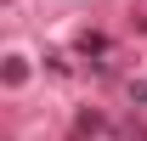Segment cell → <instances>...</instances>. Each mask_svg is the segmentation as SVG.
Wrapping results in <instances>:
<instances>
[{
    "instance_id": "1",
    "label": "cell",
    "mask_w": 147,
    "mask_h": 141,
    "mask_svg": "<svg viewBox=\"0 0 147 141\" xmlns=\"http://www.w3.org/2000/svg\"><path fill=\"white\" fill-rule=\"evenodd\" d=\"M96 130H102V113H79L74 119V136H96Z\"/></svg>"
},
{
    "instance_id": "2",
    "label": "cell",
    "mask_w": 147,
    "mask_h": 141,
    "mask_svg": "<svg viewBox=\"0 0 147 141\" xmlns=\"http://www.w3.org/2000/svg\"><path fill=\"white\" fill-rule=\"evenodd\" d=\"M79 51H85V56H108V40H102V34H79Z\"/></svg>"
}]
</instances>
